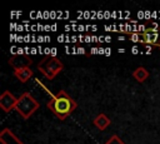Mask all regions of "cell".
Wrapping results in <instances>:
<instances>
[{"label": "cell", "mask_w": 160, "mask_h": 144, "mask_svg": "<svg viewBox=\"0 0 160 144\" xmlns=\"http://www.w3.org/2000/svg\"><path fill=\"white\" fill-rule=\"evenodd\" d=\"M46 106L60 120H64L76 109L78 104L65 90H59L56 94L51 95V99L46 103Z\"/></svg>", "instance_id": "1"}, {"label": "cell", "mask_w": 160, "mask_h": 144, "mask_svg": "<svg viewBox=\"0 0 160 144\" xmlns=\"http://www.w3.org/2000/svg\"><path fill=\"white\" fill-rule=\"evenodd\" d=\"M40 104L39 101L28 91L22 93L20 95V98L18 99V104L15 106V110L24 118V119H29L38 109H39Z\"/></svg>", "instance_id": "2"}, {"label": "cell", "mask_w": 160, "mask_h": 144, "mask_svg": "<svg viewBox=\"0 0 160 144\" xmlns=\"http://www.w3.org/2000/svg\"><path fill=\"white\" fill-rule=\"evenodd\" d=\"M38 69L41 74H44L45 78L51 80L64 69V64L55 56H46L40 60V63L38 64Z\"/></svg>", "instance_id": "3"}, {"label": "cell", "mask_w": 160, "mask_h": 144, "mask_svg": "<svg viewBox=\"0 0 160 144\" xmlns=\"http://www.w3.org/2000/svg\"><path fill=\"white\" fill-rule=\"evenodd\" d=\"M9 64L14 68V70L18 69H24V68H30V65L32 64V59L29 55H24V54H18V55H12L9 59Z\"/></svg>", "instance_id": "4"}, {"label": "cell", "mask_w": 160, "mask_h": 144, "mask_svg": "<svg viewBox=\"0 0 160 144\" xmlns=\"http://www.w3.org/2000/svg\"><path fill=\"white\" fill-rule=\"evenodd\" d=\"M18 104V99L9 91V90H5L1 95H0V106L1 109L5 111V113H9L10 110L15 109Z\"/></svg>", "instance_id": "5"}, {"label": "cell", "mask_w": 160, "mask_h": 144, "mask_svg": "<svg viewBox=\"0 0 160 144\" xmlns=\"http://www.w3.org/2000/svg\"><path fill=\"white\" fill-rule=\"evenodd\" d=\"M32 75H34V71L30 68H24V69L14 70V76L18 80H20L21 83H26L30 78H32Z\"/></svg>", "instance_id": "6"}, {"label": "cell", "mask_w": 160, "mask_h": 144, "mask_svg": "<svg viewBox=\"0 0 160 144\" xmlns=\"http://www.w3.org/2000/svg\"><path fill=\"white\" fill-rule=\"evenodd\" d=\"M110 123H111V120L105 115V114H99L95 119H94V125L99 129V130H105L109 125H110Z\"/></svg>", "instance_id": "7"}, {"label": "cell", "mask_w": 160, "mask_h": 144, "mask_svg": "<svg viewBox=\"0 0 160 144\" xmlns=\"http://www.w3.org/2000/svg\"><path fill=\"white\" fill-rule=\"evenodd\" d=\"M141 43H144V44H150V45H156V46H160V43H158L156 40L159 39V34H156V33H154V34H150V33H146V31H144L141 35Z\"/></svg>", "instance_id": "8"}, {"label": "cell", "mask_w": 160, "mask_h": 144, "mask_svg": "<svg viewBox=\"0 0 160 144\" xmlns=\"http://www.w3.org/2000/svg\"><path fill=\"white\" fill-rule=\"evenodd\" d=\"M132 76H134V79H135L136 81L144 83V81L148 79V76H149V71H148L144 66H139V68H136V69L132 71Z\"/></svg>", "instance_id": "9"}, {"label": "cell", "mask_w": 160, "mask_h": 144, "mask_svg": "<svg viewBox=\"0 0 160 144\" xmlns=\"http://www.w3.org/2000/svg\"><path fill=\"white\" fill-rule=\"evenodd\" d=\"M105 144H125V143H124V141H122V140H121L116 134H114V135H111V136L106 140V143H105Z\"/></svg>", "instance_id": "10"}]
</instances>
